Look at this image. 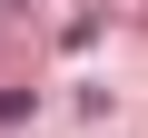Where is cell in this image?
Wrapping results in <instances>:
<instances>
[{"label":"cell","mask_w":148,"mask_h":138,"mask_svg":"<svg viewBox=\"0 0 148 138\" xmlns=\"http://www.w3.org/2000/svg\"><path fill=\"white\" fill-rule=\"evenodd\" d=\"M30 118V89H0V128H20Z\"/></svg>","instance_id":"6da1fadb"}]
</instances>
